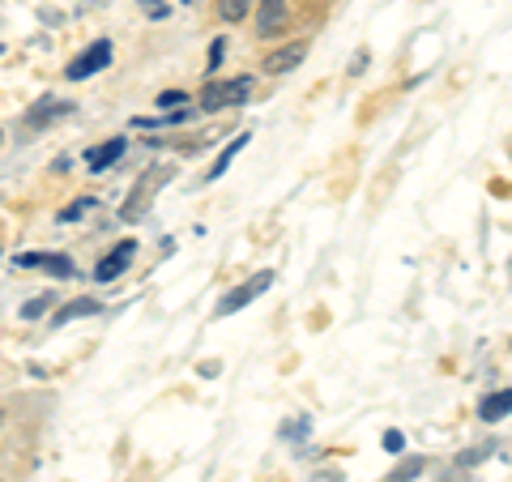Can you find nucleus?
Instances as JSON below:
<instances>
[{
	"instance_id": "obj_1",
	"label": "nucleus",
	"mask_w": 512,
	"mask_h": 482,
	"mask_svg": "<svg viewBox=\"0 0 512 482\" xmlns=\"http://www.w3.org/2000/svg\"><path fill=\"white\" fill-rule=\"evenodd\" d=\"M252 77H235V82H210L201 90V107L205 111H222V107H239L252 99Z\"/></svg>"
},
{
	"instance_id": "obj_2",
	"label": "nucleus",
	"mask_w": 512,
	"mask_h": 482,
	"mask_svg": "<svg viewBox=\"0 0 512 482\" xmlns=\"http://www.w3.org/2000/svg\"><path fill=\"white\" fill-rule=\"evenodd\" d=\"M167 180H171V171H163V167H154V171H146V175H141V180H137V188L128 192V201H124L120 218H124V222H137L141 214H146V201H150L154 192L163 188Z\"/></svg>"
},
{
	"instance_id": "obj_3",
	"label": "nucleus",
	"mask_w": 512,
	"mask_h": 482,
	"mask_svg": "<svg viewBox=\"0 0 512 482\" xmlns=\"http://www.w3.org/2000/svg\"><path fill=\"white\" fill-rule=\"evenodd\" d=\"M269 286H274V273H256V278H248L244 286H235L231 295H222V303H218V316H235L239 308H248V303H252L256 295H265Z\"/></svg>"
},
{
	"instance_id": "obj_4",
	"label": "nucleus",
	"mask_w": 512,
	"mask_h": 482,
	"mask_svg": "<svg viewBox=\"0 0 512 482\" xmlns=\"http://www.w3.org/2000/svg\"><path fill=\"white\" fill-rule=\"evenodd\" d=\"M107 64H111V43L99 39V43H90L86 52L69 64V77H73V82H82V77H94L99 69H107Z\"/></svg>"
},
{
	"instance_id": "obj_5",
	"label": "nucleus",
	"mask_w": 512,
	"mask_h": 482,
	"mask_svg": "<svg viewBox=\"0 0 512 482\" xmlns=\"http://www.w3.org/2000/svg\"><path fill=\"white\" fill-rule=\"evenodd\" d=\"M286 22H291V0H261V9H256V30L261 35H282Z\"/></svg>"
},
{
	"instance_id": "obj_6",
	"label": "nucleus",
	"mask_w": 512,
	"mask_h": 482,
	"mask_svg": "<svg viewBox=\"0 0 512 482\" xmlns=\"http://www.w3.org/2000/svg\"><path fill=\"white\" fill-rule=\"evenodd\" d=\"M133 252H137V244H133V239H124L120 248H111V252L103 256V261L94 265V278H99V282H116L120 273L128 269V261H133Z\"/></svg>"
},
{
	"instance_id": "obj_7",
	"label": "nucleus",
	"mask_w": 512,
	"mask_h": 482,
	"mask_svg": "<svg viewBox=\"0 0 512 482\" xmlns=\"http://www.w3.org/2000/svg\"><path fill=\"white\" fill-rule=\"evenodd\" d=\"M303 56H308V43H286V47H278V52H269L265 56V73H291V69H299L303 64Z\"/></svg>"
},
{
	"instance_id": "obj_8",
	"label": "nucleus",
	"mask_w": 512,
	"mask_h": 482,
	"mask_svg": "<svg viewBox=\"0 0 512 482\" xmlns=\"http://www.w3.org/2000/svg\"><path fill=\"white\" fill-rule=\"evenodd\" d=\"M124 154V137H111V141H103V146H94V150H86V167L94 171V175H103L116 158Z\"/></svg>"
},
{
	"instance_id": "obj_9",
	"label": "nucleus",
	"mask_w": 512,
	"mask_h": 482,
	"mask_svg": "<svg viewBox=\"0 0 512 482\" xmlns=\"http://www.w3.org/2000/svg\"><path fill=\"white\" fill-rule=\"evenodd\" d=\"M69 111H73V103H60V99H43L39 107H30V111H26V124H30V128H43L47 120H60V116H69Z\"/></svg>"
},
{
	"instance_id": "obj_10",
	"label": "nucleus",
	"mask_w": 512,
	"mask_h": 482,
	"mask_svg": "<svg viewBox=\"0 0 512 482\" xmlns=\"http://www.w3.org/2000/svg\"><path fill=\"white\" fill-rule=\"evenodd\" d=\"M508 410H512V389H504V393H491V397L478 401V414H483L487 423H500Z\"/></svg>"
},
{
	"instance_id": "obj_11",
	"label": "nucleus",
	"mask_w": 512,
	"mask_h": 482,
	"mask_svg": "<svg viewBox=\"0 0 512 482\" xmlns=\"http://www.w3.org/2000/svg\"><path fill=\"white\" fill-rule=\"evenodd\" d=\"M22 265H43V269H52L56 278H73V261L69 256H39V252H30V256H22Z\"/></svg>"
},
{
	"instance_id": "obj_12",
	"label": "nucleus",
	"mask_w": 512,
	"mask_h": 482,
	"mask_svg": "<svg viewBox=\"0 0 512 482\" xmlns=\"http://www.w3.org/2000/svg\"><path fill=\"white\" fill-rule=\"evenodd\" d=\"M82 316H99V303L86 299V295H82V299H73L69 308L52 316V325H69V320H82Z\"/></svg>"
},
{
	"instance_id": "obj_13",
	"label": "nucleus",
	"mask_w": 512,
	"mask_h": 482,
	"mask_svg": "<svg viewBox=\"0 0 512 482\" xmlns=\"http://www.w3.org/2000/svg\"><path fill=\"white\" fill-rule=\"evenodd\" d=\"M244 146H248V133H239V137L231 141V146H227V150H222V154H218V163H214V171H210V180H218V175H222V171H227V167L235 163V154H239V150H244Z\"/></svg>"
},
{
	"instance_id": "obj_14",
	"label": "nucleus",
	"mask_w": 512,
	"mask_h": 482,
	"mask_svg": "<svg viewBox=\"0 0 512 482\" xmlns=\"http://www.w3.org/2000/svg\"><path fill=\"white\" fill-rule=\"evenodd\" d=\"M248 5H252V0H227V5H222V18H227V22H244Z\"/></svg>"
},
{
	"instance_id": "obj_15",
	"label": "nucleus",
	"mask_w": 512,
	"mask_h": 482,
	"mask_svg": "<svg viewBox=\"0 0 512 482\" xmlns=\"http://www.w3.org/2000/svg\"><path fill=\"white\" fill-rule=\"evenodd\" d=\"M47 308H52V295H39V299H30V303H26L22 316H26V320H39Z\"/></svg>"
},
{
	"instance_id": "obj_16",
	"label": "nucleus",
	"mask_w": 512,
	"mask_h": 482,
	"mask_svg": "<svg viewBox=\"0 0 512 482\" xmlns=\"http://www.w3.org/2000/svg\"><path fill=\"white\" fill-rule=\"evenodd\" d=\"M188 103V94H180V90H167V94H158V107L163 111H180Z\"/></svg>"
},
{
	"instance_id": "obj_17",
	"label": "nucleus",
	"mask_w": 512,
	"mask_h": 482,
	"mask_svg": "<svg viewBox=\"0 0 512 482\" xmlns=\"http://www.w3.org/2000/svg\"><path fill=\"white\" fill-rule=\"evenodd\" d=\"M419 470H423V457H410V461L402 465V470H397V474H393V482H410V478H414V474H419Z\"/></svg>"
},
{
	"instance_id": "obj_18",
	"label": "nucleus",
	"mask_w": 512,
	"mask_h": 482,
	"mask_svg": "<svg viewBox=\"0 0 512 482\" xmlns=\"http://www.w3.org/2000/svg\"><path fill=\"white\" fill-rule=\"evenodd\" d=\"M384 448H389V453H402V448H406L402 431H384Z\"/></svg>"
},
{
	"instance_id": "obj_19",
	"label": "nucleus",
	"mask_w": 512,
	"mask_h": 482,
	"mask_svg": "<svg viewBox=\"0 0 512 482\" xmlns=\"http://www.w3.org/2000/svg\"><path fill=\"white\" fill-rule=\"evenodd\" d=\"M90 205H94V201H73V205H69V210H64L60 218H64V222H73V218H82V214L90 210Z\"/></svg>"
},
{
	"instance_id": "obj_20",
	"label": "nucleus",
	"mask_w": 512,
	"mask_h": 482,
	"mask_svg": "<svg viewBox=\"0 0 512 482\" xmlns=\"http://www.w3.org/2000/svg\"><path fill=\"white\" fill-rule=\"evenodd\" d=\"M222 52H227V43L214 39V47H210V69H218V64H222Z\"/></svg>"
}]
</instances>
